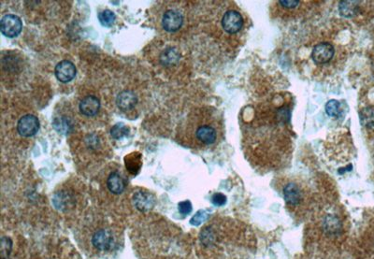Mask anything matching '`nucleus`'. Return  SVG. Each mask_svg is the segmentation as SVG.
<instances>
[{"label":"nucleus","mask_w":374,"mask_h":259,"mask_svg":"<svg viewBox=\"0 0 374 259\" xmlns=\"http://www.w3.org/2000/svg\"><path fill=\"white\" fill-rule=\"evenodd\" d=\"M193 126L195 127L193 137L197 145L210 146L215 143L219 138L221 124L219 123L218 116L213 112L211 113L209 111L205 115L196 117Z\"/></svg>","instance_id":"obj_1"},{"label":"nucleus","mask_w":374,"mask_h":259,"mask_svg":"<svg viewBox=\"0 0 374 259\" xmlns=\"http://www.w3.org/2000/svg\"><path fill=\"white\" fill-rule=\"evenodd\" d=\"M114 243V235L112 229L98 228L91 236V244L94 249L100 252L110 250Z\"/></svg>","instance_id":"obj_2"},{"label":"nucleus","mask_w":374,"mask_h":259,"mask_svg":"<svg viewBox=\"0 0 374 259\" xmlns=\"http://www.w3.org/2000/svg\"><path fill=\"white\" fill-rule=\"evenodd\" d=\"M23 28L22 20L17 15L7 14L0 21L1 33L8 37H15L21 33Z\"/></svg>","instance_id":"obj_3"},{"label":"nucleus","mask_w":374,"mask_h":259,"mask_svg":"<svg viewBox=\"0 0 374 259\" xmlns=\"http://www.w3.org/2000/svg\"><path fill=\"white\" fill-rule=\"evenodd\" d=\"M38 130H39L38 119L32 114L23 116L17 124L19 134L25 138H29L36 135Z\"/></svg>","instance_id":"obj_4"},{"label":"nucleus","mask_w":374,"mask_h":259,"mask_svg":"<svg viewBox=\"0 0 374 259\" xmlns=\"http://www.w3.org/2000/svg\"><path fill=\"white\" fill-rule=\"evenodd\" d=\"M243 20L242 15L236 10L227 11L222 20V26L225 32L235 34L243 28Z\"/></svg>","instance_id":"obj_5"},{"label":"nucleus","mask_w":374,"mask_h":259,"mask_svg":"<svg viewBox=\"0 0 374 259\" xmlns=\"http://www.w3.org/2000/svg\"><path fill=\"white\" fill-rule=\"evenodd\" d=\"M334 56V48L327 42L319 43L313 48L312 58L316 64H326L329 62Z\"/></svg>","instance_id":"obj_6"},{"label":"nucleus","mask_w":374,"mask_h":259,"mask_svg":"<svg viewBox=\"0 0 374 259\" xmlns=\"http://www.w3.org/2000/svg\"><path fill=\"white\" fill-rule=\"evenodd\" d=\"M55 72L57 80L65 84L74 79L76 76V67L70 61L63 60L56 65Z\"/></svg>","instance_id":"obj_7"},{"label":"nucleus","mask_w":374,"mask_h":259,"mask_svg":"<svg viewBox=\"0 0 374 259\" xmlns=\"http://www.w3.org/2000/svg\"><path fill=\"white\" fill-rule=\"evenodd\" d=\"M184 22L183 15L177 10H168L165 12L163 20H162V26L164 29L168 32H175L179 30Z\"/></svg>","instance_id":"obj_8"},{"label":"nucleus","mask_w":374,"mask_h":259,"mask_svg":"<svg viewBox=\"0 0 374 259\" xmlns=\"http://www.w3.org/2000/svg\"><path fill=\"white\" fill-rule=\"evenodd\" d=\"M133 203L140 212H148L154 208L156 198L148 192L138 191L133 195Z\"/></svg>","instance_id":"obj_9"},{"label":"nucleus","mask_w":374,"mask_h":259,"mask_svg":"<svg viewBox=\"0 0 374 259\" xmlns=\"http://www.w3.org/2000/svg\"><path fill=\"white\" fill-rule=\"evenodd\" d=\"M99 109L100 102L94 96H87L80 103V111L87 117L94 116Z\"/></svg>","instance_id":"obj_10"},{"label":"nucleus","mask_w":374,"mask_h":259,"mask_svg":"<svg viewBox=\"0 0 374 259\" xmlns=\"http://www.w3.org/2000/svg\"><path fill=\"white\" fill-rule=\"evenodd\" d=\"M138 102L136 95L131 91H123L116 98V104L118 108L123 111L132 110Z\"/></svg>","instance_id":"obj_11"},{"label":"nucleus","mask_w":374,"mask_h":259,"mask_svg":"<svg viewBox=\"0 0 374 259\" xmlns=\"http://www.w3.org/2000/svg\"><path fill=\"white\" fill-rule=\"evenodd\" d=\"M107 186L112 194H120L125 189V181L118 171H113L107 179Z\"/></svg>","instance_id":"obj_12"},{"label":"nucleus","mask_w":374,"mask_h":259,"mask_svg":"<svg viewBox=\"0 0 374 259\" xmlns=\"http://www.w3.org/2000/svg\"><path fill=\"white\" fill-rule=\"evenodd\" d=\"M283 194L286 203L289 206H297L301 201V190L296 184H288L283 189Z\"/></svg>","instance_id":"obj_13"},{"label":"nucleus","mask_w":374,"mask_h":259,"mask_svg":"<svg viewBox=\"0 0 374 259\" xmlns=\"http://www.w3.org/2000/svg\"><path fill=\"white\" fill-rule=\"evenodd\" d=\"M141 156L140 154L133 153L125 158V167L132 174H137L141 167Z\"/></svg>","instance_id":"obj_14"},{"label":"nucleus","mask_w":374,"mask_h":259,"mask_svg":"<svg viewBox=\"0 0 374 259\" xmlns=\"http://www.w3.org/2000/svg\"><path fill=\"white\" fill-rule=\"evenodd\" d=\"M356 2L353 1H342L340 2L339 9L343 16L344 17H351L355 15L357 9V5H355Z\"/></svg>","instance_id":"obj_15"},{"label":"nucleus","mask_w":374,"mask_h":259,"mask_svg":"<svg viewBox=\"0 0 374 259\" xmlns=\"http://www.w3.org/2000/svg\"><path fill=\"white\" fill-rule=\"evenodd\" d=\"M161 62L166 65H174L180 59V55L175 49H168L160 57Z\"/></svg>","instance_id":"obj_16"},{"label":"nucleus","mask_w":374,"mask_h":259,"mask_svg":"<svg viewBox=\"0 0 374 259\" xmlns=\"http://www.w3.org/2000/svg\"><path fill=\"white\" fill-rule=\"evenodd\" d=\"M360 121L366 128H374V108H366L360 113Z\"/></svg>","instance_id":"obj_17"},{"label":"nucleus","mask_w":374,"mask_h":259,"mask_svg":"<svg viewBox=\"0 0 374 259\" xmlns=\"http://www.w3.org/2000/svg\"><path fill=\"white\" fill-rule=\"evenodd\" d=\"M98 20L103 27L110 28L112 27L115 21V14L112 12V10L106 9L98 14Z\"/></svg>","instance_id":"obj_18"},{"label":"nucleus","mask_w":374,"mask_h":259,"mask_svg":"<svg viewBox=\"0 0 374 259\" xmlns=\"http://www.w3.org/2000/svg\"><path fill=\"white\" fill-rule=\"evenodd\" d=\"M128 132H129V129L122 123L113 126L111 130L112 138L115 139H121L126 137L128 135Z\"/></svg>","instance_id":"obj_19"},{"label":"nucleus","mask_w":374,"mask_h":259,"mask_svg":"<svg viewBox=\"0 0 374 259\" xmlns=\"http://www.w3.org/2000/svg\"><path fill=\"white\" fill-rule=\"evenodd\" d=\"M326 111H327V115L331 117H336L339 115V111H340V103L335 99L329 100L326 105Z\"/></svg>","instance_id":"obj_20"},{"label":"nucleus","mask_w":374,"mask_h":259,"mask_svg":"<svg viewBox=\"0 0 374 259\" xmlns=\"http://www.w3.org/2000/svg\"><path fill=\"white\" fill-rule=\"evenodd\" d=\"M11 241L9 238H2L1 240V257L2 259H7L11 251Z\"/></svg>","instance_id":"obj_21"},{"label":"nucleus","mask_w":374,"mask_h":259,"mask_svg":"<svg viewBox=\"0 0 374 259\" xmlns=\"http://www.w3.org/2000/svg\"><path fill=\"white\" fill-rule=\"evenodd\" d=\"M209 217V214L206 211H199L192 217L190 220V224L193 226H199L201 223L204 222Z\"/></svg>","instance_id":"obj_22"},{"label":"nucleus","mask_w":374,"mask_h":259,"mask_svg":"<svg viewBox=\"0 0 374 259\" xmlns=\"http://www.w3.org/2000/svg\"><path fill=\"white\" fill-rule=\"evenodd\" d=\"M179 212L184 215H187L188 213L192 212V204L189 201V200H186V201H183L181 203H179Z\"/></svg>","instance_id":"obj_23"},{"label":"nucleus","mask_w":374,"mask_h":259,"mask_svg":"<svg viewBox=\"0 0 374 259\" xmlns=\"http://www.w3.org/2000/svg\"><path fill=\"white\" fill-rule=\"evenodd\" d=\"M212 201L215 206H223L226 203V196L222 193H216L213 195Z\"/></svg>","instance_id":"obj_24"},{"label":"nucleus","mask_w":374,"mask_h":259,"mask_svg":"<svg viewBox=\"0 0 374 259\" xmlns=\"http://www.w3.org/2000/svg\"><path fill=\"white\" fill-rule=\"evenodd\" d=\"M279 3L284 8L292 9V8H295L299 5V1H282V0H280Z\"/></svg>","instance_id":"obj_25"}]
</instances>
